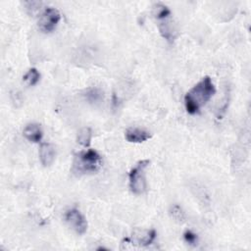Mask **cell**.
<instances>
[{
    "label": "cell",
    "instance_id": "8992f818",
    "mask_svg": "<svg viewBox=\"0 0 251 251\" xmlns=\"http://www.w3.org/2000/svg\"><path fill=\"white\" fill-rule=\"evenodd\" d=\"M65 221L77 234H83L87 230V221L76 208H72L66 212Z\"/></svg>",
    "mask_w": 251,
    "mask_h": 251
},
{
    "label": "cell",
    "instance_id": "ba28073f",
    "mask_svg": "<svg viewBox=\"0 0 251 251\" xmlns=\"http://www.w3.org/2000/svg\"><path fill=\"white\" fill-rule=\"evenodd\" d=\"M151 137V133L145 129L138 127L127 128L125 132V138L130 143H141L148 140Z\"/></svg>",
    "mask_w": 251,
    "mask_h": 251
},
{
    "label": "cell",
    "instance_id": "9c48e42d",
    "mask_svg": "<svg viewBox=\"0 0 251 251\" xmlns=\"http://www.w3.org/2000/svg\"><path fill=\"white\" fill-rule=\"evenodd\" d=\"M23 134L28 141L33 143H38L42 139L43 131L39 124L31 123L25 126V127L24 128Z\"/></svg>",
    "mask_w": 251,
    "mask_h": 251
},
{
    "label": "cell",
    "instance_id": "277c9868",
    "mask_svg": "<svg viewBox=\"0 0 251 251\" xmlns=\"http://www.w3.org/2000/svg\"><path fill=\"white\" fill-rule=\"evenodd\" d=\"M149 160H141L130 170L128 174L129 189L133 194H143L147 189L145 170L148 167Z\"/></svg>",
    "mask_w": 251,
    "mask_h": 251
},
{
    "label": "cell",
    "instance_id": "5bb4252c",
    "mask_svg": "<svg viewBox=\"0 0 251 251\" xmlns=\"http://www.w3.org/2000/svg\"><path fill=\"white\" fill-rule=\"evenodd\" d=\"M183 238L184 240L189 244V245H192V246H196L197 243H198V236L196 233H194L193 231L187 229L183 232Z\"/></svg>",
    "mask_w": 251,
    "mask_h": 251
},
{
    "label": "cell",
    "instance_id": "5b68a950",
    "mask_svg": "<svg viewBox=\"0 0 251 251\" xmlns=\"http://www.w3.org/2000/svg\"><path fill=\"white\" fill-rule=\"evenodd\" d=\"M60 20V12L56 8L47 7L38 19V28L44 33L52 32L56 28Z\"/></svg>",
    "mask_w": 251,
    "mask_h": 251
},
{
    "label": "cell",
    "instance_id": "4fadbf2b",
    "mask_svg": "<svg viewBox=\"0 0 251 251\" xmlns=\"http://www.w3.org/2000/svg\"><path fill=\"white\" fill-rule=\"evenodd\" d=\"M170 214L172 216V218L176 221V222H183L184 221V213L182 211V209L178 206V205H174L171 210H170Z\"/></svg>",
    "mask_w": 251,
    "mask_h": 251
},
{
    "label": "cell",
    "instance_id": "30bf717a",
    "mask_svg": "<svg viewBox=\"0 0 251 251\" xmlns=\"http://www.w3.org/2000/svg\"><path fill=\"white\" fill-rule=\"evenodd\" d=\"M39 159L44 167L50 166L55 160V148L50 143H42L39 147Z\"/></svg>",
    "mask_w": 251,
    "mask_h": 251
},
{
    "label": "cell",
    "instance_id": "6da1fadb",
    "mask_svg": "<svg viewBox=\"0 0 251 251\" xmlns=\"http://www.w3.org/2000/svg\"><path fill=\"white\" fill-rule=\"evenodd\" d=\"M216 93L215 85L210 76H204L184 96L185 110L190 115L198 114L201 107L205 105Z\"/></svg>",
    "mask_w": 251,
    "mask_h": 251
},
{
    "label": "cell",
    "instance_id": "8fae6325",
    "mask_svg": "<svg viewBox=\"0 0 251 251\" xmlns=\"http://www.w3.org/2000/svg\"><path fill=\"white\" fill-rule=\"evenodd\" d=\"M92 138V130L88 126H84L79 129L76 136V141L83 147H88L90 145Z\"/></svg>",
    "mask_w": 251,
    "mask_h": 251
},
{
    "label": "cell",
    "instance_id": "3957f363",
    "mask_svg": "<svg viewBox=\"0 0 251 251\" xmlns=\"http://www.w3.org/2000/svg\"><path fill=\"white\" fill-rule=\"evenodd\" d=\"M101 165L102 158L100 154L94 149H88L75 155L72 172L76 175L94 173L99 170Z\"/></svg>",
    "mask_w": 251,
    "mask_h": 251
},
{
    "label": "cell",
    "instance_id": "7c38bea8",
    "mask_svg": "<svg viewBox=\"0 0 251 251\" xmlns=\"http://www.w3.org/2000/svg\"><path fill=\"white\" fill-rule=\"evenodd\" d=\"M23 79H24L25 82L27 83V85L33 86V85H35L39 81L40 74H39V72L35 68H30L26 72V74L23 76Z\"/></svg>",
    "mask_w": 251,
    "mask_h": 251
},
{
    "label": "cell",
    "instance_id": "52a82bcc",
    "mask_svg": "<svg viewBox=\"0 0 251 251\" xmlns=\"http://www.w3.org/2000/svg\"><path fill=\"white\" fill-rule=\"evenodd\" d=\"M156 235L155 229H135L132 234V239L125 238L124 240L129 243L135 242L140 246H147L155 240Z\"/></svg>",
    "mask_w": 251,
    "mask_h": 251
},
{
    "label": "cell",
    "instance_id": "7a4b0ae2",
    "mask_svg": "<svg viewBox=\"0 0 251 251\" xmlns=\"http://www.w3.org/2000/svg\"><path fill=\"white\" fill-rule=\"evenodd\" d=\"M152 15L157 21L158 28L161 35L169 42L176 38V28L173 24L172 12L169 7L161 2L154 3L152 6Z\"/></svg>",
    "mask_w": 251,
    "mask_h": 251
}]
</instances>
